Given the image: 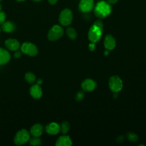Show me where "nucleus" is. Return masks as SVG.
<instances>
[{
    "label": "nucleus",
    "mask_w": 146,
    "mask_h": 146,
    "mask_svg": "<svg viewBox=\"0 0 146 146\" xmlns=\"http://www.w3.org/2000/svg\"><path fill=\"white\" fill-rule=\"evenodd\" d=\"M103 31V24L102 21L97 20L90 28L88 33V38L91 42L95 43L99 41Z\"/></svg>",
    "instance_id": "nucleus-1"
},
{
    "label": "nucleus",
    "mask_w": 146,
    "mask_h": 146,
    "mask_svg": "<svg viewBox=\"0 0 146 146\" xmlns=\"http://www.w3.org/2000/svg\"><path fill=\"white\" fill-rule=\"evenodd\" d=\"M111 4L108 2L102 1L98 2L94 7V14L99 18L102 19L108 17L112 11Z\"/></svg>",
    "instance_id": "nucleus-2"
},
{
    "label": "nucleus",
    "mask_w": 146,
    "mask_h": 146,
    "mask_svg": "<svg viewBox=\"0 0 146 146\" xmlns=\"http://www.w3.org/2000/svg\"><path fill=\"white\" fill-rule=\"evenodd\" d=\"M30 138V132L26 129H22L16 133L14 137V143L17 145H21L29 141Z\"/></svg>",
    "instance_id": "nucleus-3"
},
{
    "label": "nucleus",
    "mask_w": 146,
    "mask_h": 146,
    "mask_svg": "<svg viewBox=\"0 0 146 146\" xmlns=\"http://www.w3.org/2000/svg\"><path fill=\"white\" fill-rule=\"evenodd\" d=\"M64 33L63 27L59 25H55L49 30L47 34L48 39L50 41H55L61 38Z\"/></svg>",
    "instance_id": "nucleus-4"
},
{
    "label": "nucleus",
    "mask_w": 146,
    "mask_h": 146,
    "mask_svg": "<svg viewBox=\"0 0 146 146\" xmlns=\"http://www.w3.org/2000/svg\"><path fill=\"white\" fill-rule=\"evenodd\" d=\"M22 52L30 56H36L38 53L37 47L33 43L30 42H25L21 46Z\"/></svg>",
    "instance_id": "nucleus-5"
},
{
    "label": "nucleus",
    "mask_w": 146,
    "mask_h": 146,
    "mask_svg": "<svg viewBox=\"0 0 146 146\" xmlns=\"http://www.w3.org/2000/svg\"><path fill=\"white\" fill-rule=\"evenodd\" d=\"M72 21V13L71 10L65 9L63 10L59 15V22L63 26H67L71 24Z\"/></svg>",
    "instance_id": "nucleus-6"
},
{
    "label": "nucleus",
    "mask_w": 146,
    "mask_h": 146,
    "mask_svg": "<svg viewBox=\"0 0 146 146\" xmlns=\"http://www.w3.org/2000/svg\"><path fill=\"white\" fill-rule=\"evenodd\" d=\"M108 85L110 90L113 92H118L123 88L122 80L117 75L112 76L108 81Z\"/></svg>",
    "instance_id": "nucleus-7"
},
{
    "label": "nucleus",
    "mask_w": 146,
    "mask_h": 146,
    "mask_svg": "<svg viewBox=\"0 0 146 146\" xmlns=\"http://www.w3.org/2000/svg\"><path fill=\"white\" fill-rule=\"evenodd\" d=\"M94 7L93 0H81L79 4V10L83 13L91 11Z\"/></svg>",
    "instance_id": "nucleus-8"
},
{
    "label": "nucleus",
    "mask_w": 146,
    "mask_h": 146,
    "mask_svg": "<svg viewBox=\"0 0 146 146\" xmlns=\"http://www.w3.org/2000/svg\"><path fill=\"white\" fill-rule=\"evenodd\" d=\"M82 88L84 91L90 92L94 90L96 87V83L91 79H86L82 83Z\"/></svg>",
    "instance_id": "nucleus-9"
},
{
    "label": "nucleus",
    "mask_w": 146,
    "mask_h": 146,
    "mask_svg": "<svg viewBox=\"0 0 146 146\" xmlns=\"http://www.w3.org/2000/svg\"><path fill=\"white\" fill-rule=\"evenodd\" d=\"M45 131L49 135H56L60 131V125L55 122L50 123L46 125Z\"/></svg>",
    "instance_id": "nucleus-10"
},
{
    "label": "nucleus",
    "mask_w": 146,
    "mask_h": 146,
    "mask_svg": "<svg viewBox=\"0 0 146 146\" xmlns=\"http://www.w3.org/2000/svg\"><path fill=\"white\" fill-rule=\"evenodd\" d=\"M30 94L32 98L35 99H40L42 96V89L40 85L37 84L33 85L29 90Z\"/></svg>",
    "instance_id": "nucleus-11"
},
{
    "label": "nucleus",
    "mask_w": 146,
    "mask_h": 146,
    "mask_svg": "<svg viewBox=\"0 0 146 146\" xmlns=\"http://www.w3.org/2000/svg\"><path fill=\"white\" fill-rule=\"evenodd\" d=\"M5 45L6 47L10 51H16L20 47L19 42L15 39L9 38L5 41Z\"/></svg>",
    "instance_id": "nucleus-12"
},
{
    "label": "nucleus",
    "mask_w": 146,
    "mask_h": 146,
    "mask_svg": "<svg viewBox=\"0 0 146 146\" xmlns=\"http://www.w3.org/2000/svg\"><path fill=\"white\" fill-rule=\"evenodd\" d=\"M104 46L108 50H112L115 47L116 40L112 35L107 34L106 35L104 39Z\"/></svg>",
    "instance_id": "nucleus-13"
},
{
    "label": "nucleus",
    "mask_w": 146,
    "mask_h": 146,
    "mask_svg": "<svg viewBox=\"0 0 146 146\" xmlns=\"http://www.w3.org/2000/svg\"><path fill=\"white\" fill-rule=\"evenodd\" d=\"M43 132V127L39 123L33 125L30 130V134L32 136L39 137L41 136Z\"/></svg>",
    "instance_id": "nucleus-14"
},
{
    "label": "nucleus",
    "mask_w": 146,
    "mask_h": 146,
    "mask_svg": "<svg viewBox=\"0 0 146 146\" xmlns=\"http://www.w3.org/2000/svg\"><path fill=\"white\" fill-rule=\"evenodd\" d=\"M11 56L9 51L3 48L0 47V66L7 64L10 60Z\"/></svg>",
    "instance_id": "nucleus-15"
},
{
    "label": "nucleus",
    "mask_w": 146,
    "mask_h": 146,
    "mask_svg": "<svg viewBox=\"0 0 146 146\" xmlns=\"http://www.w3.org/2000/svg\"><path fill=\"white\" fill-rule=\"evenodd\" d=\"M72 141L69 136H60L55 143L56 146H70L72 145Z\"/></svg>",
    "instance_id": "nucleus-16"
},
{
    "label": "nucleus",
    "mask_w": 146,
    "mask_h": 146,
    "mask_svg": "<svg viewBox=\"0 0 146 146\" xmlns=\"http://www.w3.org/2000/svg\"><path fill=\"white\" fill-rule=\"evenodd\" d=\"M1 29L5 33H11L15 30V25L13 22L11 21L5 22L2 24Z\"/></svg>",
    "instance_id": "nucleus-17"
},
{
    "label": "nucleus",
    "mask_w": 146,
    "mask_h": 146,
    "mask_svg": "<svg viewBox=\"0 0 146 146\" xmlns=\"http://www.w3.org/2000/svg\"><path fill=\"white\" fill-rule=\"evenodd\" d=\"M25 79L29 84H33L36 82V76L31 72H27L25 75Z\"/></svg>",
    "instance_id": "nucleus-18"
},
{
    "label": "nucleus",
    "mask_w": 146,
    "mask_h": 146,
    "mask_svg": "<svg viewBox=\"0 0 146 146\" xmlns=\"http://www.w3.org/2000/svg\"><path fill=\"white\" fill-rule=\"evenodd\" d=\"M66 34L71 39H75L77 37V33L72 27H68L66 30Z\"/></svg>",
    "instance_id": "nucleus-19"
},
{
    "label": "nucleus",
    "mask_w": 146,
    "mask_h": 146,
    "mask_svg": "<svg viewBox=\"0 0 146 146\" xmlns=\"http://www.w3.org/2000/svg\"><path fill=\"white\" fill-rule=\"evenodd\" d=\"M70 130V124L68 121H63L60 126V131L63 134H66Z\"/></svg>",
    "instance_id": "nucleus-20"
},
{
    "label": "nucleus",
    "mask_w": 146,
    "mask_h": 146,
    "mask_svg": "<svg viewBox=\"0 0 146 146\" xmlns=\"http://www.w3.org/2000/svg\"><path fill=\"white\" fill-rule=\"evenodd\" d=\"M29 143L31 145L36 146V145H40L42 143V141H41V140L39 138V137L33 136L32 137L30 138Z\"/></svg>",
    "instance_id": "nucleus-21"
},
{
    "label": "nucleus",
    "mask_w": 146,
    "mask_h": 146,
    "mask_svg": "<svg viewBox=\"0 0 146 146\" xmlns=\"http://www.w3.org/2000/svg\"><path fill=\"white\" fill-rule=\"evenodd\" d=\"M127 137L129 139V140L131 141H136L138 139V136L136 134L133 133V132H128L127 133Z\"/></svg>",
    "instance_id": "nucleus-22"
},
{
    "label": "nucleus",
    "mask_w": 146,
    "mask_h": 146,
    "mask_svg": "<svg viewBox=\"0 0 146 146\" xmlns=\"http://www.w3.org/2000/svg\"><path fill=\"white\" fill-rule=\"evenodd\" d=\"M84 92L82 91H79V92H77L76 96H75V99L78 101L81 100L83 98H84Z\"/></svg>",
    "instance_id": "nucleus-23"
},
{
    "label": "nucleus",
    "mask_w": 146,
    "mask_h": 146,
    "mask_svg": "<svg viewBox=\"0 0 146 146\" xmlns=\"http://www.w3.org/2000/svg\"><path fill=\"white\" fill-rule=\"evenodd\" d=\"M6 14L3 11H0V25H2L5 22Z\"/></svg>",
    "instance_id": "nucleus-24"
},
{
    "label": "nucleus",
    "mask_w": 146,
    "mask_h": 146,
    "mask_svg": "<svg viewBox=\"0 0 146 146\" xmlns=\"http://www.w3.org/2000/svg\"><path fill=\"white\" fill-rule=\"evenodd\" d=\"M22 51L21 50H19V49L18 50H16V51H15V52H14V57L15 58H20L21 56H22Z\"/></svg>",
    "instance_id": "nucleus-25"
},
{
    "label": "nucleus",
    "mask_w": 146,
    "mask_h": 146,
    "mask_svg": "<svg viewBox=\"0 0 146 146\" xmlns=\"http://www.w3.org/2000/svg\"><path fill=\"white\" fill-rule=\"evenodd\" d=\"M95 47H96V46H95V43H94V42H91L88 45V48L91 51H93L95 50Z\"/></svg>",
    "instance_id": "nucleus-26"
},
{
    "label": "nucleus",
    "mask_w": 146,
    "mask_h": 146,
    "mask_svg": "<svg viewBox=\"0 0 146 146\" xmlns=\"http://www.w3.org/2000/svg\"><path fill=\"white\" fill-rule=\"evenodd\" d=\"M42 82H43V80H42V79H40V78H39V79H38L37 80H36V84H38V85H40V84H42Z\"/></svg>",
    "instance_id": "nucleus-27"
},
{
    "label": "nucleus",
    "mask_w": 146,
    "mask_h": 146,
    "mask_svg": "<svg viewBox=\"0 0 146 146\" xmlns=\"http://www.w3.org/2000/svg\"><path fill=\"white\" fill-rule=\"evenodd\" d=\"M58 1V0H48L49 3L51 5H55L57 2Z\"/></svg>",
    "instance_id": "nucleus-28"
},
{
    "label": "nucleus",
    "mask_w": 146,
    "mask_h": 146,
    "mask_svg": "<svg viewBox=\"0 0 146 146\" xmlns=\"http://www.w3.org/2000/svg\"><path fill=\"white\" fill-rule=\"evenodd\" d=\"M107 1L111 4H114L118 1V0H107Z\"/></svg>",
    "instance_id": "nucleus-29"
},
{
    "label": "nucleus",
    "mask_w": 146,
    "mask_h": 146,
    "mask_svg": "<svg viewBox=\"0 0 146 146\" xmlns=\"http://www.w3.org/2000/svg\"><path fill=\"white\" fill-rule=\"evenodd\" d=\"M108 54H109V50H106L104 51V55H107Z\"/></svg>",
    "instance_id": "nucleus-30"
},
{
    "label": "nucleus",
    "mask_w": 146,
    "mask_h": 146,
    "mask_svg": "<svg viewBox=\"0 0 146 146\" xmlns=\"http://www.w3.org/2000/svg\"><path fill=\"white\" fill-rule=\"evenodd\" d=\"M16 1L18 2H22V1H25L26 0H16Z\"/></svg>",
    "instance_id": "nucleus-31"
},
{
    "label": "nucleus",
    "mask_w": 146,
    "mask_h": 146,
    "mask_svg": "<svg viewBox=\"0 0 146 146\" xmlns=\"http://www.w3.org/2000/svg\"><path fill=\"white\" fill-rule=\"evenodd\" d=\"M33 1H35V2H39V1H41L42 0H33Z\"/></svg>",
    "instance_id": "nucleus-32"
},
{
    "label": "nucleus",
    "mask_w": 146,
    "mask_h": 146,
    "mask_svg": "<svg viewBox=\"0 0 146 146\" xmlns=\"http://www.w3.org/2000/svg\"><path fill=\"white\" fill-rule=\"evenodd\" d=\"M1 11V4H0V11Z\"/></svg>",
    "instance_id": "nucleus-33"
},
{
    "label": "nucleus",
    "mask_w": 146,
    "mask_h": 146,
    "mask_svg": "<svg viewBox=\"0 0 146 146\" xmlns=\"http://www.w3.org/2000/svg\"><path fill=\"white\" fill-rule=\"evenodd\" d=\"M0 33H1V28H0Z\"/></svg>",
    "instance_id": "nucleus-34"
},
{
    "label": "nucleus",
    "mask_w": 146,
    "mask_h": 146,
    "mask_svg": "<svg viewBox=\"0 0 146 146\" xmlns=\"http://www.w3.org/2000/svg\"><path fill=\"white\" fill-rule=\"evenodd\" d=\"M2 1V0H0V1Z\"/></svg>",
    "instance_id": "nucleus-35"
}]
</instances>
